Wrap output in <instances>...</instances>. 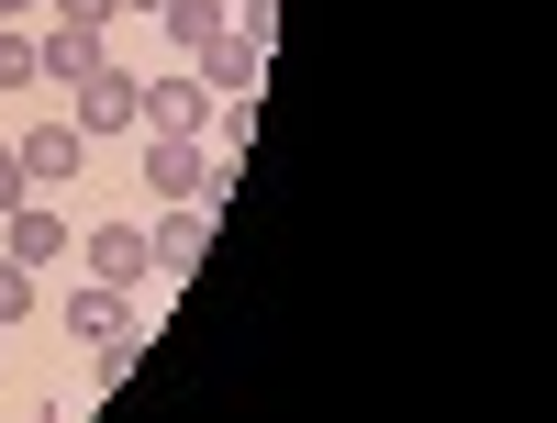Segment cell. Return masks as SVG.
<instances>
[{"instance_id":"obj_1","label":"cell","mask_w":557,"mask_h":423,"mask_svg":"<svg viewBox=\"0 0 557 423\" xmlns=\"http://www.w3.org/2000/svg\"><path fill=\"white\" fill-rule=\"evenodd\" d=\"M67 123H78V134H134V123H146V78L101 57L89 78H67Z\"/></svg>"},{"instance_id":"obj_2","label":"cell","mask_w":557,"mask_h":423,"mask_svg":"<svg viewBox=\"0 0 557 423\" xmlns=\"http://www.w3.org/2000/svg\"><path fill=\"white\" fill-rule=\"evenodd\" d=\"M78 257H89V278H112V290H146V278H157L146 223H89V234H78Z\"/></svg>"},{"instance_id":"obj_3","label":"cell","mask_w":557,"mask_h":423,"mask_svg":"<svg viewBox=\"0 0 557 423\" xmlns=\"http://www.w3.org/2000/svg\"><path fill=\"white\" fill-rule=\"evenodd\" d=\"M0 257H23V268L45 278V268L67 257V212L45 201V190H34V201H12V212H0Z\"/></svg>"},{"instance_id":"obj_4","label":"cell","mask_w":557,"mask_h":423,"mask_svg":"<svg viewBox=\"0 0 557 423\" xmlns=\"http://www.w3.org/2000/svg\"><path fill=\"white\" fill-rule=\"evenodd\" d=\"M12 157H23V178H34V190H67V178L89 167V134H78V123L57 112V123H34L23 146H12Z\"/></svg>"},{"instance_id":"obj_5","label":"cell","mask_w":557,"mask_h":423,"mask_svg":"<svg viewBox=\"0 0 557 423\" xmlns=\"http://www.w3.org/2000/svg\"><path fill=\"white\" fill-rule=\"evenodd\" d=\"M212 123V89H201V67H168V78H146V123L134 134H201Z\"/></svg>"},{"instance_id":"obj_6","label":"cell","mask_w":557,"mask_h":423,"mask_svg":"<svg viewBox=\"0 0 557 423\" xmlns=\"http://www.w3.org/2000/svg\"><path fill=\"white\" fill-rule=\"evenodd\" d=\"M201 167H212V146H201V134H146V190L201 201Z\"/></svg>"},{"instance_id":"obj_7","label":"cell","mask_w":557,"mask_h":423,"mask_svg":"<svg viewBox=\"0 0 557 423\" xmlns=\"http://www.w3.org/2000/svg\"><path fill=\"white\" fill-rule=\"evenodd\" d=\"M190 67H201V89H223V101H246V89H257V67H268V45H246L235 23H223V34L201 45Z\"/></svg>"},{"instance_id":"obj_8","label":"cell","mask_w":557,"mask_h":423,"mask_svg":"<svg viewBox=\"0 0 557 423\" xmlns=\"http://www.w3.org/2000/svg\"><path fill=\"white\" fill-rule=\"evenodd\" d=\"M67 335H78V346H101V335H134V290H112V278L67 290Z\"/></svg>"},{"instance_id":"obj_9","label":"cell","mask_w":557,"mask_h":423,"mask_svg":"<svg viewBox=\"0 0 557 423\" xmlns=\"http://www.w3.org/2000/svg\"><path fill=\"white\" fill-rule=\"evenodd\" d=\"M146 246H157V278H190V268L212 257V212H201V201H190V212H168Z\"/></svg>"},{"instance_id":"obj_10","label":"cell","mask_w":557,"mask_h":423,"mask_svg":"<svg viewBox=\"0 0 557 423\" xmlns=\"http://www.w3.org/2000/svg\"><path fill=\"white\" fill-rule=\"evenodd\" d=\"M89 67H101V34H78V23L34 34V78H89Z\"/></svg>"},{"instance_id":"obj_11","label":"cell","mask_w":557,"mask_h":423,"mask_svg":"<svg viewBox=\"0 0 557 423\" xmlns=\"http://www.w3.org/2000/svg\"><path fill=\"white\" fill-rule=\"evenodd\" d=\"M157 23H168V45H178V57H201V45L235 23V0H157Z\"/></svg>"},{"instance_id":"obj_12","label":"cell","mask_w":557,"mask_h":423,"mask_svg":"<svg viewBox=\"0 0 557 423\" xmlns=\"http://www.w3.org/2000/svg\"><path fill=\"white\" fill-rule=\"evenodd\" d=\"M134 357H146V335H101V346H89V380L123 390V380H134Z\"/></svg>"},{"instance_id":"obj_13","label":"cell","mask_w":557,"mask_h":423,"mask_svg":"<svg viewBox=\"0 0 557 423\" xmlns=\"http://www.w3.org/2000/svg\"><path fill=\"white\" fill-rule=\"evenodd\" d=\"M0 89H34V34L0 23Z\"/></svg>"},{"instance_id":"obj_14","label":"cell","mask_w":557,"mask_h":423,"mask_svg":"<svg viewBox=\"0 0 557 423\" xmlns=\"http://www.w3.org/2000/svg\"><path fill=\"white\" fill-rule=\"evenodd\" d=\"M12 201H34V178H23V157H12V146H0V212H12Z\"/></svg>"},{"instance_id":"obj_15","label":"cell","mask_w":557,"mask_h":423,"mask_svg":"<svg viewBox=\"0 0 557 423\" xmlns=\"http://www.w3.org/2000/svg\"><path fill=\"white\" fill-rule=\"evenodd\" d=\"M57 23H78V34H101V23H112V0H57Z\"/></svg>"},{"instance_id":"obj_16","label":"cell","mask_w":557,"mask_h":423,"mask_svg":"<svg viewBox=\"0 0 557 423\" xmlns=\"http://www.w3.org/2000/svg\"><path fill=\"white\" fill-rule=\"evenodd\" d=\"M112 12H157V0H112Z\"/></svg>"},{"instance_id":"obj_17","label":"cell","mask_w":557,"mask_h":423,"mask_svg":"<svg viewBox=\"0 0 557 423\" xmlns=\"http://www.w3.org/2000/svg\"><path fill=\"white\" fill-rule=\"evenodd\" d=\"M12 12H34V0H0V23H12Z\"/></svg>"}]
</instances>
